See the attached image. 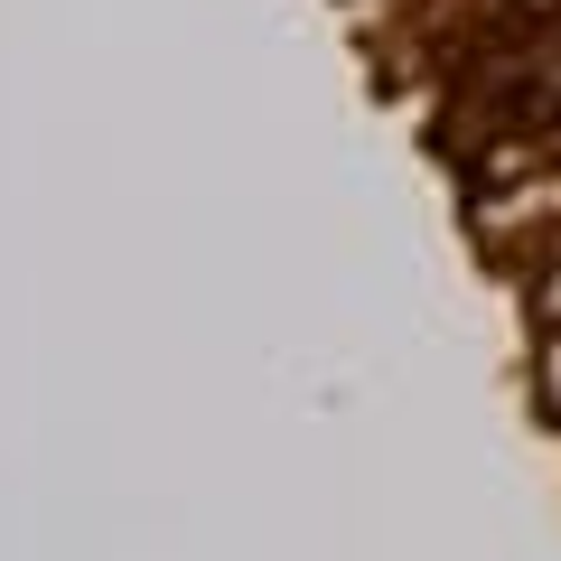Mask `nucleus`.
I'll return each instance as SVG.
<instances>
[{"instance_id":"f257e3e1","label":"nucleus","mask_w":561,"mask_h":561,"mask_svg":"<svg viewBox=\"0 0 561 561\" xmlns=\"http://www.w3.org/2000/svg\"><path fill=\"white\" fill-rule=\"evenodd\" d=\"M478 234L486 243H534V234H561V169H542V179L505 187V197L478 206Z\"/></svg>"},{"instance_id":"f03ea898","label":"nucleus","mask_w":561,"mask_h":561,"mask_svg":"<svg viewBox=\"0 0 561 561\" xmlns=\"http://www.w3.org/2000/svg\"><path fill=\"white\" fill-rule=\"evenodd\" d=\"M542 402L561 412V328H552V346H542Z\"/></svg>"},{"instance_id":"7ed1b4c3","label":"nucleus","mask_w":561,"mask_h":561,"mask_svg":"<svg viewBox=\"0 0 561 561\" xmlns=\"http://www.w3.org/2000/svg\"><path fill=\"white\" fill-rule=\"evenodd\" d=\"M534 309H542V328H561V262L542 272V290H534Z\"/></svg>"},{"instance_id":"20e7f679","label":"nucleus","mask_w":561,"mask_h":561,"mask_svg":"<svg viewBox=\"0 0 561 561\" xmlns=\"http://www.w3.org/2000/svg\"><path fill=\"white\" fill-rule=\"evenodd\" d=\"M515 10H524V20H552V10H561V0H515Z\"/></svg>"},{"instance_id":"39448f33","label":"nucleus","mask_w":561,"mask_h":561,"mask_svg":"<svg viewBox=\"0 0 561 561\" xmlns=\"http://www.w3.org/2000/svg\"><path fill=\"white\" fill-rule=\"evenodd\" d=\"M542 76H552V84H561V47H552V57H542Z\"/></svg>"}]
</instances>
